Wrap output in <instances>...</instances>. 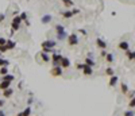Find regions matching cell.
<instances>
[{"instance_id":"1","label":"cell","mask_w":135,"mask_h":116,"mask_svg":"<svg viewBox=\"0 0 135 116\" xmlns=\"http://www.w3.org/2000/svg\"><path fill=\"white\" fill-rule=\"evenodd\" d=\"M42 51L43 53H55V47H57V41H53V39H46L41 43Z\"/></svg>"},{"instance_id":"2","label":"cell","mask_w":135,"mask_h":116,"mask_svg":"<svg viewBox=\"0 0 135 116\" xmlns=\"http://www.w3.org/2000/svg\"><path fill=\"white\" fill-rule=\"evenodd\" d=\"M55 32H57V39L58 41H65L68 38V34H66V30L62 24H57L55 26Z\"/></svg>"},{"instance_id":"3","label":"cell","mask_w":135,"mask_h":116,"mask_svg":"<svg viewBox=\"0 0 135 116\" xmlns=\"http://www.w3.org/2000/svg\"><path fill=\"white\" fill-rule=\"evenodd\" d=\"M22 23L23 22L20 20L19 15H15L14 19H12V22H11V30H12V31H18V30L22 27Z\"/></svg>"},{"instance_id":"4","label":"cell","mask_w":135,"mask_h":116,"mask_svg":"<svg viewBox=\"0 0 135 116\" xmlns=\"http://www.w3.org/2000/svg\"><path fill=\"white\" fill-rule=\"evenodd\" d=\"M68 43H69V46H76L78 43V36H77V34H70V35H68Z\"/></svg>"},{"instance_id":"5","label":"cell","mask_w":135,"mask_h":116,"mask_svg":"<svg viewBox=\"0 0 135 116\" xmlns=\"http://www.w3.org/2000/svg\"><path fill=\"white\" fill-rule=\"evenodd\" d=\"M62 58L61 54L58 53H53V55L50 57V61L53 62V66H60V59Z\"/></svg>"},{"instance_id":"6","label":"cell","mask_w":135,"mask_h":116,"mask_svg":"<svg viewBox=\"0 0 135 116\" xmlns=\"http://www.w3.org/2000/svg\"><path fill=\"white\" fill-rule=\"evenodd\" d=\"M62 70H64V69H62L61 66H53V69L50 70V74L54 76V77H61V76H62Z\"/></svg>"},{"instance_id":"7","label":"cell","mask_w":135,"mask_h":116,"mask_svg":"<svg viewBox=\"0 0 135 116\" xmlns=\"http://www.w3.org/2000/svg\"><path fill=\"white\" fill-rule=\"evenodd\" d=\"M60 66L62 69H68L69 66H70V59H69L68 57H62L60 59Z\"/></svg>"},{"instance_id":"8","label":"cell","mask_w":135,"mask_h":116,"mask_svg":"<svg viewBox=\"0 0 135 116\" xmlns=\"http://www.w3.org/2000/svg\"><path fill=\"white\" fill-rule=\"evenodd\" d=\"M96 45H97L99 49H101V50H105V49H107V42H105L103 38H97L96 39Z\"/></svg>"},{"instance_id":"9","label":"cell","mask_w":135,"mask_h":116,"mask_svg":"<svg viewBox=\"0 0 135 116\" xmlns=\"http://www.w3.org/2000/svg\"><path fill=\"white\" fill-rule=\"evenodd\" d=\"M118 82H119V77H118L116 74H114V76H111V77H110V82H108V85H110L111 88H114Z\"/></svg>"},{"instance_id":"10","label":"cell","mask_w":135,"mask_h":116,"mask_svg":"<svg viewBox=\"0 0 135 116\" xmlns=\"http://www.w3.org/2000/svg\"><path fill=\"white\" fill-rule=\"evenodd\" d=\"M118 47H119L120 50L126 51V50H128V49H130V43H128L127 41H122V42H119V45H118Z\"/></svg>"},{"instance_id":"11","label":"cell","mask_w":135,"mask_h":116,"mask_svg":"<svg viewBox=\"0 0 135 116\" xmlns=\"http://www.w3.org/2000/svg\"><path fill=\"white\" fill-rule=\"evenodd\" d=\"M8 88H11V82L9 81H4V80H1L0 81V91H5V89H8Z\"/></svg>"},{"instance_id":"12","label":"cell","mask_w":135,"mask_h":116,"mask_svg":"<svg viewBox=\"0 0 135 116\" xmlns=\"http://www.w3.org/2000/svg\"><path fill=\"white\" fill-rule=\"evenodd\" d=\"M83 73H84L85 76H92V74H93V68H91V66H88V65H85V64H84Z\"/></svg>"},{"instance_id":"13","label":"cell","mask_w":135,"mask_h":116,"mask_svg":"<svg viewBox=\"0 0 135 116\" xmlns=\"http://www.w3.org/2000/svg\"><path fill=\"white\" fill-rule=\"evenodd\" d=\"M12 95H14V91H12L11 88H8V89H5V91H3V97H4V99H9Z\"/></svg>"},{"instance_id":"14","label":"cell","mask_w":135,"mask_h":116,"mask_svg":"<svg viewBox=\"0 0 135 116\" xmlns=\"http://www.w3.org/2000/svg\"><path fill=\"white\" fill-rule=\"evenodd\" d=\"M84 64L88 65V66H91V68H93V66L96 65V62H95V59H92L91 57H87V58L84 59Z\"/></svg>"},{"instance_id":"15","label":"cell","mask_w":135,"mask_h":116,"mask_svg":"<svg viewBox=\"0 0 135 116\" xmlns=\"http://www.w3.org/2000/svg\"><path fill=\"white\" fill-rule=\"evenodd\" d=\"M16 46V42L15 41H11V39H8L7 42H5V47L8 49V50H12V49H15Z\"/></svg>"},{"instance_id":"16","label":"cell","mask_w":135,"mask_h":116,"mask_svg":"<svg viewBox=\"0 0 135 116\" xmlns=\"http://www.w3.org/2000/svg\"><path fill=\"white\" fill-rule=\"evenodd\" d=\"M41 22L43 23V24H49V23L51 22V15H49V14H46L42 16V19H41Z\"/></svg>"},{"instance_id":"17","label":"cell","mask_w":135,"mask_h":116,"mask_svg":"<svg viewBox=\"0 0 135 116\" xmlns=\"http://www.w3.org/2000/svg\"><path fill=\"white\" fill-rule=\"evenodd\" d=\"M120 89H122V93H124V95H127L130 92V88H128V85L126 82H122L120 84Z\"/></svg>"},{"instance_id":"18","label":"cell","mask_w":135,"mask_h":116,"mask_svg":"<svg viewBox=\"0 0 135 116\" xmlns=\"http://www.w3.org/2000/svg\"><path fill=\"white\" fill-rule=\"evenodd\" d=\"M126 57L130 59V61H134V58H135V53H134V50H126Z\"/></svg>"},{"instance_id":"19","label":"cell","mask_w":135,"mask_h":116,"mask_svg":"<svg viewBox=\"0 0 135 116\" xmlns=\"http://www.w3.org/2000/svg\"><path fill=\"white\" fill-rule=\"evenodd\" d=\"M31 112H32V108H31V105H28V107L26 108L23 112H20V114H22V116H30Z\"/></svg>"},{"instance_id":"20","label":"cell","mask_w":135,"mask_h":116,"mask_svg":"<svg viewBox=\"0 0 135 116\" xmlns=\"http://www.w3.org/2000/svg\"><path fill=\"white\" fill-rule=\"evenodd\" d=\"M105 61H107L108 64H112V62L115 61V58H114V54H111V53L105 54Z\"/></svg>"},{"instance_id":"21","label":"cell","mask_w":135,"mask_h":116,"mask_svg":"<svg viewBox=\"0 0 135 116\" xmlns=\"http://www.w3.org/2000/svg\"><path fill=\"white\" fill-rule=\"evenodd\" d=\"M1 80H4V81H9V82H12V81H14V76H12V74H9V73H8V74H5V76H1Z\"/></svg>"},{"instance_id":"22","label":"cell","mask_w":135,"mask_h":116,"mask_svg":"<svg viewBox=\"0 0 135 116\" xmlns=\"http://www.w3.org/2000/svg\"><path fill=\"white\" fill-rule=\"evenodd\" d=\"M41 58L43 59V62H50V55L47 54V53H41Z\"/></svg>"},{"instance_id":"23","label":"cell","mask_w":135,"mask_h":116,"mask_svg":"<svg viewBox=\"0 0 135 116\" xmlns=\"http://www.w3.org/2000/svg\"><path fill=\"white\" fill-rule=\"evenodd\" d=\"M61 15H62V18H65V19H70L72 16H73V14H72V11H64Z\"/></svg>"},{"instance_id":"24","label":"cell","mask_w":135,"mask_h":116,"mask_svg":"<svg viewBox=\"0 0 135 116\" xmlns=\"http://www.w3.org/2000/svg\"><path fill=\"white\" fill-rule=\"evenodd\" d=\"M61 1L64 3V5H65V7H73V5H74L73 0H61Z\"/></svg>"},{"instance_id":"25","label":"cell","mask_w":135,"mask_h":116,"mask_svg":"<svg viewBox=\"0 0 135 116\" xmlns=\"http://www.w3.org/2000/svg\"><path fill=\"white\" fill-rule=\"evenodd\" d=\"M8 74V66H1L0 68V76H5Z\"/></svg>"},{"instance_id":"26","label":"cell","mask_w":135,"mask_h":116,"mask_svg":"<svg viewBox=\"0 0 135 116\" xmlns=\"http://www.w3.org/2000/svg\"><path fill=\"white\" fill-rule=\"evenodd\" d=\"M105 74H107V76H110V77H111V76H114V74H115L114 69H112V68H110V66H108V68L105 69Z\"/></svg>"},{"instance_id":"27","label":"cell","mask_w":135,"mask_h":116,"mask_svg":"<svg viewBox=\"0 0 135 116\" xmlns=\"http://www.w3.org/2000/svg\"><path fill=\"white\" fill-rule=\"evenodd\" d=\"M19 18H20V20H22V22L27 20V12H22V14L19 15Z\"/></svg>"},{"instance_id":"28","label":"cell","mask_w":135,"mask_h":116,"mask_svg":"<svg viewBox=\"0 0 135 116\" xmlns=\"http://www.w3.org/2000/svg\"><path fill=\"white\" fill-rule=\"evenodd\" d=\"M124 116H134V109H128L124 112Z\"/></svg>"},{"instance_id":"29","label":"cell","mask_w":135,"mask_h":116,"mask_svg":"<svg viewBox=\"0 0 135 116\" xmlns=\"http://www.w3.org/2000/svg\"><path fill=\"white\" fill-rule=\"evenodd\" d=\"M128 107H130V109H134V107H135V100H134V99H131V100H130Z\"/></svg>"},{"instance_id":"30","label":"cell","mask_w":135,"mask_h":116,"mask_svg":"<svg viewBox=\"0 0 135 116\" xmlns=\"http://www.w3.org/2000/svg\"><path fill=\"white\" fill-rule=\"evenodd\" d=\"M5 51H8V49L5 47V45H1V46H0V53L3 54V53H5Z\"/></svg>"},{"instance_id":"31","label":"cell","mask_w":135,"mask_h":116,"mask_svg":"<svg viewBox=\"0 0 135 116\" xmlns=\"http://www.w3.org/2000/svg\"><path fill=\"white\" fill-rule=\"evenodd\" d=\"M70 11H72V14H73V15H77V14H80V9H78V8H72Z\"/></svg>"},{"instance_id":"32","label":"cell","mask_w":135,"mask_h":116,"mask_svg":"<svg viewBox=\"0 0 135 116\" xmlns=\"http://www.w3.org/2000/svg\"><path fill=\"white\" fill-rule=\"evenodd\" d=\"M76 68H77L78 70H83V69H84V64H77V66H76Z\"/></svg>"},{"instance_id":"33","label":"cell","mask_w":135,"mask_h":116,"mask_svg":"<svg viewBox=\"0 0 135 116\" xmlns=\"http://www.w3.org/2000/svg\"><path fill=\"white\" fill-rule=\"evenodd\" d=\"M5 42H7V39H4V38H1V36H0V46L5 45Z\"/></svg>"},{"instance_id":"34","label":"cell","mask_w":135,"mask_h":116,"mask_svg":"<svg viewBox=\"0 0 135 116\" xmlns=\"http://www.w3.org/2000/svg\"><path fill=\"white\" fill-rule=\"evenodd\" d=\"M4 19H5V15L4 14H0V23L4 22Z\"/></svg>"},{"instance_id":"35","label":"cell","mask_w":135,"mask_h":116,"mask_svg":"<svg viewBox=\"0 0 135 116\" xmlns=\"http://www.w3.org/2000/svg\"><path fill=\"white\" fill-rule=\"evenodd\" d=\"M127 95H128V99H134V92H133V91H131V92H128Z\"/></svg>"},{"instance_id":"36","label":"cell","mask_w":135,"mask_h":116,"mask_svg":"<svg viewBox=\"0 0 135 116\" xmlns=\"http://www.w3.org/2000/svg\"><path fill=\"white\" fill-rule=\"evenodd\" d=\"M4 104H5V101L3 100V99H1V100H0V108H1V107H3V105H4Z\"/></svg>"},{"instance_id":"37","label":"cell","mask_w":135,"mask_h":116,"mask_svg":"<svg viewBox=\"0 0 135 116\" xmlns=\"http://www.w3.org/2000/svg\"><path fill=\"white\" fill-rule=\"evenodd\" d=\"M80 32H81V34H84V35H87V31H85L84 28H81V30H80Z\"/></svg>"},{"instance_id":"38","label":"cell","mask_w":135,"mask_h":116,"mask_svg":"<svg viewBox=\"0 0 135 116\" xmlns=\"http://www.w3.org/2000/svg\"><path fill=\"white\" fill-rule=\"evenodd\" d=\"M0 116H5V112L1 111V109H0Z\"/></svg>"},{"instance_id":"39","label":"cell","mask_w":135,"mask_h":116,"mask_svg":"<svg viewBox=\"0 0 135 116\" xmlns=\"http://www.w3.org/2000/svg\"><path fill=\"white\" fill-rule=\"evenodd\" d=\"M27 104H28V105H31V104H32V99H28V101H27Z\"/></svg>"},{"instance_id":"40","label":"cell","mask_w":135,"mask_h":116,"mask_svg":"<svg viewBox=\"0 0 135 116\" xmlns=\"http://www.w3.org/2000/svg\"><path fill=\"white\" fill-rule=\"evenodd\" d=\"M105 54H107V53H105V50L101 51V57H105Z\"/></svg>"},{"instance_id":"41","label":"cell","mask_w":135,"mask_h":116,"mask_svg":"<svg viewBox=\"0 0 135 116\" xmlns=\"http://www.w3.org/2000/svg\"><path fill=\"white\" fill-rule=\"evenodd\" d=\"M16 116H22V114H18V115H16Z\"/></svg>"},{"instance_id":"42","label":"cell","mask_w":135,"mask_h":116,"mask_svg":"<svg viewBox=\"0 0 135 116\" xmlns=\"http://www.w3.org/2000/svg\"><path fill=\"white\" fill-rule=\"evenodd\" d=\"M0 58H1V53H0Z\"/></svg>"}]
</instances>
